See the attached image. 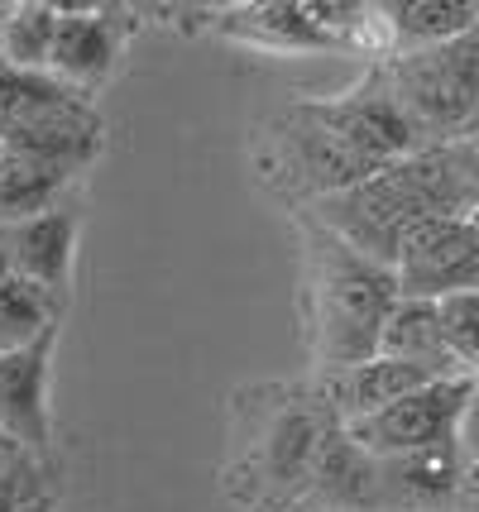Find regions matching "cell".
Masks as SVG:
<instances>
[{
	"instance_id": "1",
	"label": "cell",
	"mask_w": 479,
	"mask_h": 512,
	"mask_svg": "<svg viewBox=\"0 0 479 512\" xmlns=\"http://www.w3.org/2000/svg\"><path fill=\"white\" fill-rule=\"evenodd\" d=\"M470 211H475V197H470V187L460 178L451 144L417 149V154L379 168L374 178L317 201L321 230H331L355 254H365V259L384 268H393L398 245L422 221L470 216Z\"/></svg>"
},
{
	"instance_id": "2",
	"label": "cell",
	"mask_w": 479,
	"mask_h": 512,
	"mask_svg": "<svg viewBox=\"0 0 479 512\" xmlns=\"http://www.w3.org/2000/svg\"><path fill=\"white\" fill-rule=\"evenodd\" d=\"M398 302L393 268L336 240L331 230H312L307 240V312H312V355L317 364L350 369L379 355V331Z\"/></svg>"
},
{
	"instance_id": "3",
	"label": "cell",
	"mask_w": 479,
	"mask_h": 512,
	"mask_svg": "<svg viewBox=\"0 0 479 512\" xmlns=\"http://www.w3.org/2000/svg\"><path fill=\"white\" fill-rule=\"evenodd\" d=\"M384 82L422 139H465L479 111V29L451 44L398 53Z\"/></svg>"
},
{
	"instance_id": "4",
	"label": "cell",
	"mask_w": 479,
	"mask_h": 512,
	"mask_svg": "<svg viewBox=\"0 0 479 512\" xmlns=\"http://www.w3.org/2000/svg\"><path fill=\"white\" fill-rule=\"evenodd\" d=\"M479 379L470 374H451V379L422 383L417 393L388 402L379 412H369L360 422H345V436L374 460H403V455H422V450H441L460 441V422L475 402Z\"/></svg>"
},
{
	"instance_id": "5",
	"label": "cell",
	"mask_w": 479,
	"mask_h": 512,
	"mask_svg": "<svg viewBox=\"0 0 479 512\" xmlns=\"http://www.w3.org/2000/svg\"><path fill=\"white\" fill-rule=\"evenodd\" d=\"M331 426L336 417L326 412L321 398H278L264 407L254 441L245 450V474H250L245 484H254L259 503H283L307 489V474L317 465V450Z\"/></svg>"
},
{
	"instance_id": "6",
	"label": "cell",
	"mask_w": 479,
	"mask_h": 512,
	"mask_svg": "<svg viewBox=\"0 0 479 512\" xmlns=\"http://www.w3.org/2000/svg\"><path fill=\"white\" fill-rule=\"evenodd\" d=\"M393 278H398V297H422V302H441L451 292H475L479 288V235L470 230L465 216L422 221L398 245Z\"/></svg>"
},
{
	"instance_id": "7",
	"label": "cell",
	"mask_w": 479,
	"mask_h": 512,
	"mask_svg": "<svg viewBox=\"0 0 479 512\" xmlns=\"http://www.w3.org/2000/svg\"><path fill=\"white\" fill-rule=\"evenodd\" d=\"M302 498L312 508H331V512H384V465L369 450L355 446L345 436V426L336 422L326 431V441H321Z\"/></svg>"
},
{
	"instance_id": "8",
	"label": "cell",
	"mask_w": 479,
	"mask_h": 512,
	"mask_svg": "<svg viewBox=\"0 0 479 512\" xmlns=\"http://www.w3.org/2000/svg\"><path fill=\"white\" fill-rule=\"evenodd\" d=\"M48 359L53 335L0 355V436L24 450H48Z\"/></svg>"
},
{
	"instance_id": "9",
	"label": "cell",
	"mask_w": 479,
	"mask_h": 512,
	"mask_svg": "<svg viewBox=\"0 0 479 512\" xmlns=\"http://www.w3.org/2000/svg\"><path fill=\"white\" fill-rule=\"evenodd\" d=\"M441 379L432 369H422V364H408V359H388V355H374L365 364H350V369H331L326 379H321V393L317 398L326 402V412L336 417V422H360L369 412H379L388 402L408 398L417 393L422 383Z\"/></svg>"
},
{
	"instance_id": "10",
	"label": "cell",
	"mask_w": 479,
	"mask_h": 512,
	"mask_svg": "<svg viewBox=\"0 0 479 512\" xmlns=\"http://www.w3.org/2000/svg\"><path fill=\"white\" fill-rule=\"evenodd\" d=\"M5 254H10V273H20L48 292H63L72 273V254H77V211L48 206L39 216L10 225Z\"/></svg>"
},
{
	"instance_id": "11",
	"label": "cell",
	"mask_w": 479,
	"mask_h": 512,
	"mask_svg": "<svg viewBox=\"0 0 479 512\" xmlns=\"http://www.w3.org/2000/svg\"><path fill=\"white\" fill-rule=\"evenodd\" d=\"M379 465H384V512H456L460 474H465L460 441L403 460H379Z\"/></svg>"
},
{
	"instance_id": "12",
	"label": "cell",
	"mask_w": 479,
	"mask_h": 512,
	"mask_svg": "<svg viewBox=\"0 0 479 512\" xmlns=\"http://www.w3.org/2000/svg\"><path fill=\"white\" fill-rule=\"evenodd\" d=\"M221 34L235 39V44L264 48V53H321V48H336V39L307 15V5H293V0H259V5L226 10Z\"/></svg>"
},
{
	"instance_id": "13",
	"label": "cell",
	"mask_w": 479,
	"mask_h": 512,
	"mask_svg": "<svg viewBox=\"0 0 479 512\" xmlns=\"http://www.w3.org/2000/svg\"><path fill=\"white\" fill-rule=\"evenodd\" d=\"M115 20L106 10H58V34H53V53H48V72L72 91L87 82H101L115 67Z\"/></svg>"
},
{
	"instance_id": "14",
	"label": "cell",
	"mask_w": 479,
	"mask_h": 512,
	"mask_svg": "<svg viewBox=\"0 0 479 512\" xmlns=\"http://www.w3.org/2000/svg\"><path fill=\"white\" fill-rule=\"evenodd\" d=\"M379 355L422 364V369H432V374H441V379L465 374V369H456V359L446 355V345H441L436 302H422V297H398V302H393L384 331H379ZM470 379H475V374H470Z\"/></svg>"
},
{
	"instance_id": "15",
	"label": "cell",
	"mask_w": 479,
	"mask_h": 512,
	"mask_svg": "<svg viewBox=\"0 0 479 512\" xmlns=\"http://www.w3.org/2000/svg\"><path fill=\"white\" fill-rule=\"evenodd\" d=\"M379 15H388L384 29L388 39L403 44V53L408 48L451 44L460 34H475L479 29L475 0H403V5H384Z\"/></svg>"
},
{
	"instance_id": "16",
	"label": "cell",
	"mask_w": 479,
	"mask_h": 512,
	"mask_svg": "<svg viewBox=\"0 0 479 512\" xmlns=\"http://www.w3.org/2000/svg\"><path fill=\"white\" fill-rule=\"evenodd\" d=\"M77 101H82V91L58 82L53 72H24V67L0 63V134L39 125V120L68 111Z\"/></svg>"
},
{
	"instance_id": "17",
	"label": "cell",
	"mask_w": 479,
	"mask_h": 512,
	"mask_svg": "<svg viewBox=\"0 0 479 512\" xmlns=\"http://www.w3.org/2000/svg\"><path fill=\"white\" fill-rule=\"evenodd\" d=\"M53 34H58V5H44V0L5 5V20H0V63L24 67V72H48Z\"/></svg>"
},
{
	"instance_id": "18",
	"label": "cell",
	"mask_w": 479,
	"mask_h": 512,
	"mask_svg": "<svg viewBox=\"0 0 479 512\" xmlns=\"http://www.w3.org/2000/svg\"><path fill=\"white\" fill-rule=\"evenodd\" d=\"M63 182H68V173L44 168V163H34V158H20L5 149V154H0V230L48 211L53 197L63 192Z\"/></svg>"
},
{
	"instance_id": "19",
	"label": "cell",
	"mask_w": 479,
	"mask_h": 512,
	"mask_svg": "<svg viewBox=\"0 0 479 512\" xmlns=\"http://www.w3.org/2000/svg\"><path fill=\"white\" fill-rule=\"evenodd\" d=\"M53 292L29 283L20 273H5L0 278V340L5 350H20V345H34L53 335Z\"/></svg>"
},
{
	"instance_id": "20",
	"label": "cell",
	"mask_w": 479,
	"mask_h": 512,
	"mask_svg": "<svg viewBox=\"0 0 479 512\" xmlns=\"http://www.w3.org/2000/svg\"><path fill=\"white\" fill-rule=\"evenodd\" d=\"M436 326H441V345L456 359V369L475 374L479 369V288L475 292H451L436 302Z\"/></svg>"
},
{
	"instance_id": "21",
	"label": "cell",
	"mask_w": 479,
	"mask_h": 512,
	"mask_svg": "<svg viewBox=\"0 0 479 512\" xmlns=\"http://www.w3.org/2000/svg\"><path fill=\"white\" fill-rule=\"evenodd\" d=\"M29 498H39L34 469L24 465V460H5L0 465V512H20Z\"/></svg>"
},
{
	"instance_id": "22",
	"label": "cell",
	"mask_w": 479,
	"mask_h": 512,
	"mask_svg": "<svg viewBox=\"0 0 479 512\" xmlns=\"http://www.w3.org/2000/svg\"><path fill=\"white\" fill-rule=\"evenodd\" d=\"M451 154H456L460 178H465V187H470V197H475V206H479V139H456Z\"/></svg>"
},
{
	"instance_id": "23",
	"label": "cell",
	"mask_w": 479,
	"mask_h": 512,
	"mask_svg": "<svg viewBox=\"0 0 479 512\" xmlns=\"http://www.w3.org/2000/svg\"><path fill=\"white\" fill-rule=\"evenodd\" d=\"M460 450H465V460H475L479 465V388H475L470 412H465V422H460Z\"/></svg>"
},
{
	"instance_id": "24",
	"label": "cell",
	"mask_w": 479,
	"mask_h": 512,
	"mask_svg": "<svg viewBox=\"0 0 479 512\" xmlns=\"http://www.w3.org/2000/svg\"><path fill=\"white\" fill-rule=\"evenodd\" d=\"M456 512H479V465H475V460H465L460 493H456Z\"/></svg>"
},
{
	"instance_id": "25",
	"label": "cell",
	"mask_w": 479,
	"mask_h": 512,
	"mask_svg": "<svg viewBox=\"0 0 479 512\" xmlns=\"http://www.w3.org/2000/svg\"><path fill=\"white\" fill-rule=\"evenodd\" d=\"M20 512H53V498H44V493H39V498H29Z\"/></svg>"
},
{
	"instance_id": "26",
	"label": "cell",
	"mask_w": 479,
	"mask_h": 512,
	"mask_svg": "<svg viewBox=\"0 0 479 512\" xmlns=\"http://www.w3.org/2000/svg\"><path fill=\"white\" fill-rule=\"evenodd\" d=\"M10 273V254H5V230H0V278Z\"/></svg>"
},
{
	"instance_id": "27",
	"label": "cell",
	"mask_w": 479,
	"mask_h": 512,
	"mask_svg": "<svg viewBox=\"0 0 479 512\" xmlns=\"http://www.w3.org/2000/svg\"><path fill=\"white\" fill-rule=\"evenodd\" d=\"M465 221H470V230H475V235H479V206H475V211H470V216H465Z\"/></svg>"
},
{
	"instance_id": "28",
	"label": "cell",
	"mask_w": 479,
	"mask_h": 512,
	"mask_svg": "<svg viewBox=\"0 0 479 512\" xmlns=\"http://www.w3.org/2000/svg\"><path fill=\"white\" fill-rule=\"evenodd\" d=\"M465 139H479V111H475V125H470V134Z\"/></svg>"
},
{
	"instance_id": "29",
	"label": "cell",
	"mask_w": 479,
	"mask_h": 512,
	"mask_svg": "<svg viewBox=\"0 0 479 512\" xmlns=\"http://www.w3.org/2000/svg\"><path fill=\"white\" fill-rule=\"evenodd\" d=\"M307 512H331V508H307Z\"/></svg>"
},
{
	"instance_id": "30",
	"label": "cell",
	"mask_w": 479,
	"mask_h": 512,
	"mask_svg": "<svg viewBox=\"0 0 479 512\" xmlns=\"http://www.w3.org/2000/svg\"><path fill=\"white\" fill-rule=\"evenodd\" d=\"M0 20H5V5H0Z\"/></svg>"
},
{
	"instance_id": "31",
	"label": "cell",
	"mask_w": 479,
	"mask_h": 512,
	"mask_svg": "<svg viewBox=\"0 0 479 512\" xmlns=\"http://www.w3.org/2000/svg\"><path fill=\"white\" fill-rule=\"evenodd\" d=\"M0 154H5V139H0Z\"/></svg>"
},
{
	"instance_id": "32",
	"label": "cell",
	"mask_w": 479,
	"mask_h": 512,
	"mask_svg": "<svg viewBox=\"0 0 479 512\" xmlns=\"http://www.w3.org/2000/svg\"><path fill=\"white\" fill-rule=\"evenodd\" d=\"M0 355H5V340H0Z\"/></svg>"
},
{
	"instance_id": "33",
	"label": "cell",
	"mask_w": 479,
	"mask_h": 512,
	"mask_svg": "<svg viewBox=\"0 0 479 512\" xmlns=\"http://www.w3.org/2000/svg\"><path fill=\"white\" fill-rule=\"evenodd\" d=\"M475 379H479V369H475Z\"/></svg>"
}]
</instances>
